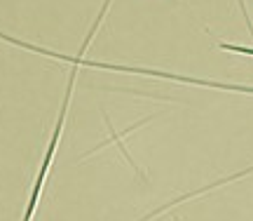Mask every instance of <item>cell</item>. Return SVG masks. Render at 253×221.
Wrapping results in <instances>:
<instances>
[{"mask_svg": "<svg viewBox=\"0 0 253 221\" xmlns=\"http://www.w3.org/2000/svg\"><path fill=\"white\" fill-rule=\"evenodd\" d=\"M220 50L237 52V55H249V56H253V47H239V45H227V43H220Z\"/></svg>", "mask_w": 253, "mask_h": 221, "instance_id": "cell-2", "label": "cell"}, {"mask_svg": "<svg viewBox=\"0 0 253 221\" xmlns=\"http://www.w3.org/2000/svg\"><path fill=\"white\" fill-rule=\"evenodd\" d=\"M87 47H89V43H84L82 50H80V55L73 59L75 66H73L71 78H68V87H66V94H63V106H61V113H59V122H56V129H54V134H52V141H49V148H47V153H45V160H42V165H40V172H38V179H36V186H33V193H31V200H28L24 221H31L33 219V214H36V205H38V200H40V193H42V184H45L47 172H49V165H52V160H54V151H56V146H59V139H61L63 120H66V109H68V104H71L73 83H75V75H78V66L82 64V55H84V50H87Z\"/></svg>", "mask_w": 253, "mask_h": 221, "instance_id": "cell-1", "label": "cell"}]
</instances>
